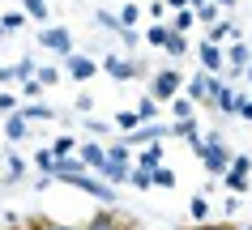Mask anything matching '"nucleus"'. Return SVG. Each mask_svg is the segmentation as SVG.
Returning <instances> with one entry per match:
<instances>
[{"label": "nucleus", "instance_id": "f257e3e1", "mask_svg": "<svg viewBox=\"0 0 252 230\" xmlns=\"http://www.w3.org/2000/svg\"><path fill=\"white\" fill-rule=\"evenodd\" d=\"M248 171H252V158H248V153H231V166L222 171L226 196H244V192L252 188V183H248Z\"/></svg>", "mask_w": 252, "mask_h": 230}, {"label": "nucleus", "instance_id": "f03ea898", "mask_svg": "<svg viewBox=\"0 0 252 230\" xmlns=\"http://www.w3.org/2000/svg\"><path fill=\"white\" fill-rule=\"evenodd\" d=\"M205 141V149H201V162H205V171L210 175H222L226 166H231V149H226L222 132H210V136H201Z\"/></svg>", "mask_w": 252, "mask_h": 230}, {"label": "nucleus", "instance_id": "7ed1b4c3", "mask_svg": "<svg viewBox=\"0 0 252 230\" xmlns=\"http://www.w3.org/2000/svg\"><path fill=\"white\" fill-rule=\"evenodd\" d=\"M180 90H184V77H180L175 68H158V73H154V81H150V98H154L158 107H162V102H171Z\"/></svg>", "mask_w": 252, "mask_h": 230}, {"label": "nucleus", "instance_id": "20e7f679", "mask_svg": "<svg viewBox=\"0 0 252 230\" xmlns=\"http://www.w3.org/2000/svg\"><path fill=\"white\" fill-rule=\"evenodd\" d=\"M210 102L222 111V115H239V111H244V102H248V94L231 90V81H222V77H218V85H214V98H210Z\"/></svg>", "mask_w": 252, "mask_h": 230}, {"label": "nucleus", "instance_id": "39448f33", "mask_svg": "<svg viewBox=\"0 0 252 230\" xmlns=\"http://www.w3.org/2000/svg\"><path fill=\"white\" fill-rule=\"evenodd\" d=\"M214 85H218V77L201 68L197 77H188V81H184V90H180V94H184L188 102H210V98H214Z\"/></svg>", "mask_w": 252, "mask_h": 230}, {"label": "nucleus", "instance_id": "423d86ee", "mask_svg": "<svg viewBox=\"0 0 252 230\" xmlns=\"http://www.w3.org/2000/svg\"><path fill=\"white\" fill-rule=\"evenodd\" d=\"M103 73L111 77V81H133V77H141V64L128 60V55H120V51H111L103 60Z\"/></svg>", "mask_w": 252, "mask_h": 230}, {"label": "nucleus", "instance_id": "0eeeda50", "mask_svg": "<svg viewBox=\"0 0 252 230\" xmlns=\"http://www.w3.org/2000/svg\"><path fill=\"white\" fill-rule=\"evenodd\" d=\"M39 43L47 47V51H56V55H73V34H68L64 26H43Z\"/></svg>", "mask_w": 252, "mask_h": 230}, {"label": "nucleus", "instance_id": "6e6552de", "mask_svg": "<svg viewBox=\"0 0 252 230\" xmlns=\"http://www.w3.org/2000/svg\"><path fill=\"white\" fill-rule=\"evenodd\" d=\"M167 136H171V128L154 120V124H141V128H133V132L124 136V145L137 149V145H150V141H167Z\"/></svg>", "mask_w": 252, "mask_h": 230}, {"label": "nucleus", "instance_id": "1a4fd4ad", "mask_svg": "<svg viewBox=\"0 0 252 230\" xmlns=\"http://www.w3.org/2000/svg\"><path fill=\"white\" fill-rule=\"evenodd\" d=\"M197 60H201V68H205V73H214V77H218V73H222V47H218V43H210V39H201L197 43Z\"/></svg>", "mask_w": 252, "mask_h": 230}, {"label": "nucleus", "instance_id": "9d476101", "mask_svg": "<svg viewBox=\"0 0 252 230\" xmlns=\"http://www.w3.org/2000/svg\"><path fill=\"white\" fill-rule=\"evenodd\" d=\"M222 60L231 64V77H244V68L252 64V51H248V43H244V39H239V43H231V47L222 51Z\"/></svg>", "mask_w": 252, "mask_h": 230}, {"label": "nucleus", "instance_id": "9b49d317", "mask_svg": "<svg viewBox=\"0 0 252 230\" xmlns=\"http://www.w3.org/2000/svg\"><path fill=\"white\" fill-rule=\"evenodd\" d=\"M77 158L86 162V171H94V175H98V171L107 166V145H98V141H86V145H77Z\"/></svg>", "mask_w": 252, "mask_h": 230}, {"label": "nucleus", "instance_id": "f8f14e48", "mask_svg": "<svg viewBox=\"0 0 252 230\" xmlns=\"http://www.w3.org/2000/svg\"><path fill=\"white\" fill-rule=\"evenodd\" d=\"M64 60H68V77H73V81H90L94 73H98V64H94L90 55H77V51H73V55H64Z\"/></svg>", "mask_w": 252, "mask_h": 230}, {"label": "nucleus", "instance_id": "ddd939ff", "mask_svg": "<svg viewBox=\"0 0 252 230\" xmlns=\"http://www.w3.org/2000/svg\"><path fill=\"white\" fill-rule=\"evenodd\" d=\"M226 39H231V43H239V39H244V34H239V26H235V22H231V17H218V22H214V26H210V43H218V47H222Z\"/></svg>", "mask_w": 252, "mask_h": 230}, {"label": "nucleus", "instance_id": "4468645a", "mask_svg": "<svg viewBox=\"0 0 252 230\" xmlns=\"http://www.w3.org/2000/svg\"><path fill=\"white\" fill-rule=\"evenodd\" d=\"M162 51L171 55V60L188 55V34H180V30H167V39H162Z\"/></svg>", "mask_w": 252, "mask_h": 230}, {"label": "nucleus", "instance_id": "2eb2a0df", "mask_svg": "<svg viewBox=\"0 0 252 230\" xmlns=\"http://www.w3.org/2000/svg\"><path fill=\"white\" fill-rule=\"evenodd\" d=\"M17 115H22L26 124H43V120H52L56 111H52V107H43V102H22V107H17Z\"/></svg>", "mask_w": 252, "mask_h": 230}, {"label": "nucleus", "instance_id": "dca6fc26", "mask_svg": "<svg viewBox=\"0 0 252 230\" xmlns=\"http://www.w3.org/2000/svg\"><path fill=\"white\" fill-rule=\"evenodd\" d=\"M4 136H9L13 145H17V141H26V136H30V124H26V120H22V115L13 111V115L4 120Z\"/></svg>", "mask_w": 252, "mask_h": 230}, {"label": "nucleus", "instance_id": "f3484780", "mask_svg": "<svg viewBox=\"0 0 252 230\" xmlns=\"http://www.w3.org/2000/svg\"><path fill=\"white\" fill-rule=\"evenodd\" d=\"M137 166H146V171L162 166V141H150V145L141 149V158H137Z\"/></svg>", "mask_w": 252, "mask_h": 230}, {"label": "nucleus", "instance_id": "a211bd4d", "mask_svg": "<svg viewBox=\"0 0 252 230\" xmlns=\"http://www.w3.org/2000/svg\"><path fill=\"white\" fill-rule=\"evenodd\" d=\"M22 13H26L30 22H43V26H47L52 9H47V0H22Z\"/></svg>", "mask_w": 252, "mask_h": 230}, {"label": "nucleus", "instance_id": "6ab92c4d", "mask_svg": "<svg viewBox=\"0 0 252 230\" xmlns=\"http://www.w3.org/2000/svg\"><path fill=\"white\" fill-rule=\"evenodd\" d=\"M171 22H167V26L171 30H180V34H188V30H192V22H197V13H192V9H171Z\"/></svg>", "mask_w": 252, "mask_h": 230}, {"label": "nucleus", "instance_id": "aec40b11", "mask_svg": "<svg viewBox=\"0 0 252 230\" xmlns=\"http://www.w3.org/2000/svg\"><path fill=\"white\" fill-rule=\"evenodd\" d=\"M111 128H120V132L128 136L133 128H141V115H137V111H116V124H111Z\"/></svg>", "mask_w": 252, "mask_h": 230}, {"label": "nucleus", "instance_id": "412c9836", "mask_svg": "<svg viewBox=\"0 0 252 230\" xmlns=\"http://www.w3.org/2000/svg\"><path fill=\"white\" fill-rule=\"evenodd\" d=\"M137 17H141V4H133V0H128V4L116 13V22H120V30H133V26H137Z\"/></svg>", "mask_w": 252, "mask_h": 230}, {"label": "nucleus", "instance_id": "4be33fe9", "mask_svg": "<svg viewBox=\"0 0 252 230\" xmlns=\"http://www.w3.org/2000/svg\"><path fill=\"white\" fill-rule=\"evenodd\" d=\"M150 183H154V188H175V171H171L167 162L154 166V171H150Z\"/></svg>", "mask_w": 252, "mask_h": 230}, {"label": "nucleus", "instance_id": "5701e85b", "mask_svg": "<svg viewBox=\"0 0 252 230\" xmlns=\"http://www.w3.org/2000/svg\"><path fill=\"white\" fill-rule=\"evenodd\" d=\"M192 111H197V102H188L184 94L171 98V115H175V120H192Z\"/></svg>", "mask_w": 252, "mask_h": 230}, {"label": "nucleus", "instance_id": "b1692460", "mask_svg": "<svg viewBox=\"0 0 252 230\" xmlns=\"http://www.w3.org/2000/svg\"><path fill=\"white\" fill-rule=\"evenodd\" d=\"M133 111H137V115H141V124H154V120H158V102H154V98H150V94L141 98V102H137Z\"/></svg>", "mask_w": 252, "mask_h": 230}, {"label": "nucleus", "instance_id": "393cba45", "mask_svg": "<svg viewBox=\"0 0 252 230\" xmlns=\"http://www.w3.org/2000/svg\"><path fill=\"white\" fill-rule=\"evenodd\" d=\"M98 175H103L107 183H124V179H128V166H124V162H107Z\"/></svg>", "mask_w": 252, "mask_h": 230}, {"label": "nucleus", "instance_id": "a878e982", "mask_svg": "<svg viewBox=\"0 0 252 230\" xmlns=\"http://www.w3.org/2000/svg\"><path fill=\"white\" fill-rule=\"evenodd\" d=\"M167 30H171L167 22H154V26H150L146 34H141V43H150V47H162V39H167Z\"/></svg>", "mask_w": 252, "mask_h": 230}, {"label": "nucleus", "instance_id": "bb28decb", "mask_svg": "<svg viewBox=\"0 0 252 230\" xmlns=\"http://www.w3.org/2000/svg\"><path fill=\"white\" fill-rule=\"evenodd\" d=\"M52 153H56V158H68V153H77V141H73V136H56Z\"/></svg>", "mask_w": 252, "mask_h": 230}, {"label": "nucleus", "instance_id": "cd10ccee", "mask_svg": "<svg viewBox=\"0 0 252 230\" xmlns=\"http://www.w3.org/2000/svg\"><path fill=\"white\" fill-rule=\"evenodd\" d=\"M192 13H197V22H205V26H214V22H218V17H222V9H218V4H201V9H192Z\"/></svg>", "mask_w": 252, "mask_h": 230}, {"label": "nucleus", "instance_id": "c85d7f7f", "mask_svg": "<svg viewBox=\"0 0 252 230\" xmlns=\"http://www.w3.org/2000/svg\"><path fill=\"white\" fill-rule=\"evenodd\" d=\"M188 213H192V222H201V217L210 213V201H205V192H197V196L188 201Z\"/></svg>", "mask_w": 252, "mask_h": 230}, {"label": "nucleus", "instance_id": "c756f323", "mask_svg": "<svg viewBox=\"0 0 252 230\" xmlns=\"http://www.w3.org/2000/svg\"><path fill=\"white\" fill-rule=\"evenodd\" d=\"M34 68H39V64H34L30 55H26V60H17V64H13V81H30V77H34Z\"/></svg>", "mask_w": 252, "mask_h": 230}, {"label": "nucleus", "instance_id": "7c9ffc66", "mask_svg": "<svg viewBox=\"0 0 252 230\" xmlns=\"http://www.w3.org/2000/svg\"><path fill=\"white\" fill-rule=\"evenodd\" d=\"M107 162H124L128 166V145H124V136H120L116 145H107Z\"/></svg>", "mask_w": 252, "mask_h": 230}, {"label": "nucleus", "instance_id": "2f4dec72", "mask_svg": "<svg viewBox=\"0 0 252 230\" xmlns=\"http://www.w3.org/2000/svg\"><path fill=\"white\" fill-rule=\"evenodd\" d=\"M34 81H43V90H47V85H60V68H34Z\"/></svg>", "mask_w": 252, "mask_h": 230}, {"label": "nucleus", "instance_id": "473e14b6", "mask_svg": "<svg viewBox=\"0 0 252 230\" xmlns=\"http://www.w3.org/2000/svg\"><path fill=\"white\" fill-rule=\"evenodd\" d=\"M128 183H133V188H154V183H150V171H146V166H128Z\"/></svg>", "mask_w": 252, "mask_h": 230}, {"label": "nucleus", "instance_id": "72a5a7b5", "mask_svg": "<svg viewBox=\"0 0 252 230\" xmlns=\"http://www.w3.org/2000/svg\"><path fill=\"white\" fill-rule=\"evenodd\" d=\"M171 132H175V136H201V128H197V120H175Z\"/></svg>", "mask_w": 252, "mask_h": 230}, {"label": "nucleus", "instance_id": "f704fd0d", "mask_svg": "<svg viewBox=\"0 0 252 230\" xmlns=\"http://www.w3.org/2000/svg\"><path fill=\"white\" fill-rule=\"evenodd\" d=\"M86 230H120V222H116V213H98Z\"/></svg>", "mask_w": 252, "mask_h": 230}, {"label": "nucleus", "instance_id": "c9c22d12", "mask_svg": "<svg viewBox=\"0 0 252 230\" xmlns=\"http://www.w3.org/2000/svg\"><path fill=\"white\" fill-rule=\"evenodd\" d=\"M0 26H4V34H13V30L26 26V13H4V17H0Z\"/></svg>", "mask_w": 252, "mask_h": 230}, {"label": "nucleus", "instance_id": "e433bc0d", "mask_svg": "<svg viewBox=\"0 0 252 230\" xmlns=\"http://www.w3.org/2000/svg\"><path fill=\"white\" fill-rule=\"evenodd\" d=\"M34 162H39V171H43V175L52 179V166H56V153H52V149H39V153H34Z\"/></svg>", "mask_w": 252, "mask_h": 230}, {"label": "nucleus", "instance_id": "4c0bfd02", "mask_svg": "<svg viewBox=\"0 0 252 230\" xmlns=\"http://www.w3.org/2000/svg\"><path fill=\"white\" fill-rule=\"evenodd\" d=\"M22 94H26V102H34V98L43 94V81H34V77H30V81H22Z\"/></svg>", "mask_w": 252, "mask_h": 230}, {"label": "nucleus", "instance_id": "58836bf2", "mask_svg": "<svg viewBox=\"0 0 252 230\" xmlns=\"http://www.w3.org/2000/svg\"><path fill=\"white\" fill-rule=\"evenodd\" d=\"M17 107H22V102H17V94H0V115H13Z\"/></svg>", "mask_w": 252, "mask_h": 230}, {"label": "nucleus", "instance_id": "ea45409f", "mask_svg": "<svg viewBox=\"0 0 252 230\" xmlns=\"http://www.w3.org/2000/svg\"><path fill=\"white\" fill-rule=\"evenodd\" d=\"M22 171H26V162H22V158H9V183H17V179H22Z\"/></svg>", "mask_w": 252, "mask_h": 230}, {"label": "nucleus", "instance_id": "a19ab883", "mask_svg": "<svg viewBox=\"0 0 252 230\" xmlns=\"http://www.w3.org/2000/svg\"><path fill=\"white\" fill-rule=\"evenodd\" d=\"M120 43L133 51V47H141V34H137V30H120Z\"/></svg>", "mask_w": 252, "mask_h": 230}, {"label": "nucleus", "instance_id": "79ce46f5", "mask_svg": "<svg viewBox=\"0 0 252 230\" xmlns=\"http://www.w3.org/2000/svg\"><path fill=\"white\" fill-rule=\"evenodd\" d=\"M146 13L154 17V22H167V13H171V9H167V4H162V0H154V4H150Z\"/></svg>", "mask_w": 252, "mask_h": 230}, {"label": "nucleus", "instance_id": "37998d69", "mask_svg": "<svg viewBox=\"0 0 252 230\" xmlns=\"http://www.w3.org/2000/svg\"><path fill=\"white\" fill-rule=\"evenodd\" d=\"M86 128H90L94 136H103V132H111V124H103V120H94V115H86Z\"/></svg>", "mask_w": 252, "mask_h": 230}, {"label": "nucleus", "instance_id": "c03bdc74", "mask_svg": "<svg viewBox=\"0 0 252 230\" xmlns=\"http://www.w3.org/2000/svg\"><path fill=\"white\" fill-rule=\"evenodd\" d=\"M192 230H235L231 222H192Z\"/></svg>", "mask_w": 252, "mask_h": 230}, {"label": "nucleus", "instance_id": "a18cd8bd", "mask_svg": "<svg viewBox=\"0 0 252 230\" xmlns=\"http://www.w3.org/2000/svg\"><path fill=\"white\" fill-rule=\"evenodd\" d=\"M94 22H98V26H107V30H120L116 13H94Z\"/></svg>", "mask_w": 252, "mask_h": 230}, {"label": "nucleus", "instance_id": "49530a36", "mask_svg": "<svg viewBox=\"0 0 252 230\" xmlns=\"http://www.w3.org/2000/svg\"><path fill=\"white\" fill-rule=\"evenodd\" d=\"M167 9H188V0H162Z\"/></svg>", "mask_w": 252, "mask_h": 230}, {"label": "nucleus", "instance_id": "de8ad7c7", "mask_svg": "<svg viewBox=\"0 0 252 230\" xmlns=\"http://www.w3.org/2000/svg\"><path fill=\"white\" fill-rule=\"evenodd\" d=\"M214 4H218V9H222V13H226V9H235L239 0H214Z\"/></svg>", "mask_w": 252, "mask_h": 230}, {"label": "nucleus", "instance_id": "09e8293b", "mask_svg": "<svg viewBox=\"0 0 252 230\" xmlns=\"http://www.w3.org/2000/svg\"><path fill=\"white\" fill-rule=\"evenodd\" d=\"M0 81H13V68H0Z\"/></svg>", "mask_w": 252, "mask_h": 230}, {"label": "nucleus", "instance_id": "8fccbe9b", "mask_svg": "<svg viewBox=\"0 0 252 230\" xmlns=\"http://www.w3.org/2000/svg\"><path fill=\"white\" fill-rule=\"evenodd\" d=\"M201 4H210V0H188V9H201Z\"/></svg>", "mask_w": 252, "mask_h": 230}, {"label": "nucleus", "instance_id": "3c124183", "mask_svg": "<svg viewBox=\"0 0 252 230\" xmlns=\"http://www.w3.org/2000/svg\"><path fill=\"white\" fill-rule=\"evenodd\" d=\"M47 230H73V226H47Z\"/></svg>", "mask_w": 252, "mask_h": 230}, {"label": "nucleus", "instance_id": "603ef678", "mask_svg": "<svg viewBox=\"0 0 252 230\" xmlns=\"http://www.w3.org/2000/svg\"><path fill=\"white\" fill-rule=\"evenodd\" d=\"M244 73H248V77H252V64H248V68H244Z\"/></svg>", "mask_w": 252, "mask_h": 230}, {"label": "nucleus", "instance_id": "864d4df0", "mask_svg": "<svg viewBox=\"0 0 252 230\" xmlns=\"http://www.w3.org/2000/svg\"><path fill=\"white\" fill-rule=\"evenodd\" d=\"M0 34H4V26H0Z\"/></svg>", "mask_w": 252, "mask_h": 230}, {"label": "nucleus", "instance_id": "5fc2aeb1", "mask_svg": "<svg viewBox=\"0 0 252 230\" xmlns=\"http://www.w3.org/2000/svg\"><path fill=\"white\" fill-rule=\"evenodd\" d=\"M248 230H252V226H248Z\"/></svg>", "mask_w": 252, "mask_h": 230}]
</instances>
